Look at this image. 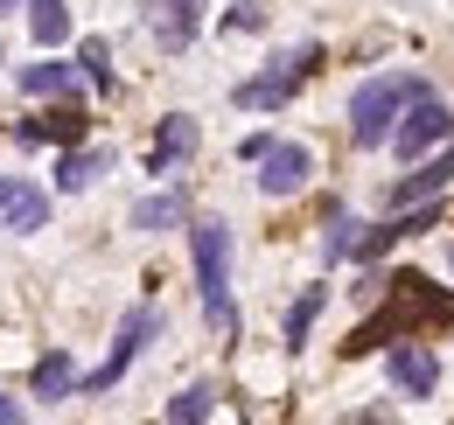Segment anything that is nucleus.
<instances>
[{"mask_svg": "<svg viewBox=\"0 0 454 425\" xmlns=\"http://www.w3.org/2000/svg\"><path fill=\"white\" fill-rule=\"evenodd\" d=\"M378 286H385V307L342 342V356L385 349L392 335H412V328H427V321H454V293L434 286V279H419V272H392V279H378Z\"/></svg>", "mask_w": 454, "mask_h": 425, "instance_id": "1", "label": "nucleus"}, {"mask_svg": "<svg viewBox=\"0 0 454 425\" xmlns=\"http://www.w3.org/2000/svg\"><path fill=\"white\" fill-rule=\"evenodd\" d=\"M189 251H196V286H203V314H210V328H238L231 321V230L217 223V216H203L196 230H189Z\"/></svg>", "mask_w": 454, "mask_h": 425, "instance_id": "2", "label": "nucleus"}, {"mask_svg": "<svg viewBox=\"0 0 454 425\" xmlns=\"http://www.w3.org/2000/svg\"><path fill=\"white\" fill-rule=\"evenodd\" d=\"M419 91H427L419 77H371V84L349 98V140H356V147H385L392 126H398V112L412 105Z\"/></svg>", "mask_w": 454, "mask_h": 425, "instance_id": "3", "label": "nucleus"}, {"mask_svg": "<svg viewBox=\"0 0 454 425\" xmlns=\"http://www.w3.org/2000/svg\"><path fill=\"white\" fill-rule=\"evenodd\" d=\"M315 63H322V50H315V42H308V50H286L280 63H273V70H259V77H245V84H238L231 98H238L245 112H280L286 98H294V91L308 84V70H315Z\"/></svg>", "mask_w": 454, "mask_h": 425, "instance_id": "4", "label": "nucleus"}, {"mask_svg": "<svg viewBox=\"0 0 454 425\" xmlns=\"http://www.w3.org/2000/svg\"><path fill=\"white\" fill-rule=\"evenodd\" d=\"M448 133H454V112L441 105L434 91H419L412 105L398 112V126H392V147H398V154H405V160H419V154H427V147H441Z\"/></svg>", "mask_w": 454, "mask_h": 425, "instance_id": "5", "label": "nucleus"}, {"mask_svg": "<svg viewBox=\"0 0 454 425\" xmlns=\"http://www.w3.org/2000/svg\"><path fill=\"white\" fill-rule=\"evenodd\" d=\"M154 328H161V314H154V307H126V321H119V335H113V356L84 376V390H113L119 376H126V363L154 342Z\"/></svg>", "mask_w": 454, "mask_h": 425, "instance_id": "6", "label": "nucleus"}, {"mask_svg": "<svg viewBox=\"0 0 454 425\" xmlns=\"http://www.w3.org/2000/svg\"><path fill=\"white\" fill-rule=\"evenodd\" d=\"M308 174H315V154H308L301 140H273V147L259 154V196H301Z\"/></svg>", "mask_w": 454, "mask_h": 425, "instance_id": "7", "label": "nucleus"}, {"mask_svg": "<svg viewBox=\"0 0 454 425\" xmlns=\"http://www.w3.org/2000/svg\"><path fill=\"white\" fill-rule=\"evenodd\" d=\"M140 21H147V35H154L168 56H182L196 42V28H203V0H147Z\"/></svg>", "mask_w": 454, "mask_h": 425, "instance_id": "8", "label": "nucleus"}, {"mask_svg": "<svg viewBox=\"0 0 454 425\" xmlns=\"http://www.w3.org/2000/svg\"><path fill=\"white\" fill-rule=\"evenodd\" d=\"M385 370H392V383L405 398H434V390H441V356H434L427 342H392Z\"/></svg>", "mask_w": 454, "mask_h": 425, "instance_id": "9", "label": "nucleus"}, {"mask_svg": "<svg viewBox=\"0 0 454 425\" xmlns=\"http://www.w3.org/2000/svg\"><path fill=\"white\" fill-rule=\"evenodd\" d=\"M448 182H454V133L441 140V154H434V160H419V167H412V174H405V182L392 189V210H412V203H434V196H441Z\"/></svg>", "mask_w": 454, "mask_h": 425, "instance_id": "10", "label": "nucleus"}, {"mask_svg": "<svg viewBox=\"0 0 454 425\" xmlns=\"http://www.w3.org/2000/svg\"><path fill=\"white\" fill-rule=\"evenodd\" d=\"M50 223V196L43 189H28V182H14V174H0V230H43Z\"/></svg>", "mask_w": 454, "mask_h": 425, "instance_id": "11", "label": "nucleus"}, {"mask_svg": "<svg viewBox=\"0 0 454 425\" xmlns=\"http://www.w3.org/2000/svg\"><path fill=\"white\" fill-rule=\"evenodd\" d=\"M189 154H196V119H189V112H168L161 133H154V147H147V174H168V167H182Z\"/></svg>", "mask_w": 454, "mask_h": 425, "instance_id": "12", "label": "nucleus"}, {"mask_svg": "<svg viewBox=\"0 0 454 425\" xmlns=\"http://www.w3.org/2000/svg\"><path fill=\"white\" fill-rule=\"evenodd\" d=\"M14 84H21L28 98H77V91H84V70H77V63H21Z\"/></svg>", "mask_w": 454, "mask_h": 425, "instance_id": "13", "label": "nucleus"}, {"mask_svg": "<svg viewBox=\"0 0 454 425\" xmlns=\"http://www.w3.org/2000/svg\"><path fill=\"white\" fill-rule=\"evenodd\" d=\"M106 147H70V154L57 160V189H91L98 174H106Z\"/></svg>", "mask_w": 454, "mask_h": 425, "instance_id": "14", "label": "nucleus"}, {"mask_svg": "<svg viewBox=\"0 0 454 425\" xmlns=\"http://www.w3.org/2000/svg\"><path fill=\"white\" fill-rule=\"evenodd\" d=\"M77 133H84V112H43V119H21V126H14V140H28V147H35V140H77Z\"/></svg>", "mask_w": 454, "mask_h": 425, "instance_id": "15", "label": "nucleus"}, {"mask_svg": "<svg viewBox=\"0 0 454 425\" xmlns=\"http://www.w3.org/2000/svg\"><path fill=\"white\" fill-rule=\"evenodd\" d=\"M322 307H329V286H308V293L286 307V349H308V328H315Z\"/></svg>", "mask_w": 454, "mask_h": 425, "instance_id": "16", "label": "nucleus"}, {"mask_svg": "<svg viewBox=\"0 0 454 425\" xmlns=\"http://www.w3.org/2000/svg\"><path fill=\"white\" fill-rule=\"evenodd\" d=\"M28 35H35L43 50H57L63 35H70V14H63V0H28Z\"/></svg>", "mask_w": 454, "mask_h": 425, "instance_id": "17", "label": "nucleus"}, {"mask_svg": "<svg viewBox=\"0 0 454 425\" xmlns=\"http://www.w3.org/2000/svg\"><path fill=\"white\" fill-rule=\"evenodd\" d=\"M70 383H77L70 356H63V349H50V356L35 363V383H28V390H35V398H70Z\"/></svg>", "mask_w": 454, "mask_h": 425, "instance_id": "18", "label": "nucleus"}, {"mask_svg": "<svg viewBox=\"0 0 454 425\" xmlns=\"http://www.w3.org/2000/svg\"><path fill=\"white\" fill-rule=\"evenodd\" d=\"M182 216H189L182 196H147V203H133V230H168V223H182Z\"/></svg>", "mask_w": 454, "mask_h": 425, "instance_id": "19", "label": "nucleus"}, {"mask_svg": "<svg viewBox=\"0 0 454 425\" xmlns=\"http://www.w3.org/2000/svg\"><path fill=\"white\" fill-rule=\"evenodd\" d=\"M106 35H84V50H77V70L91 77V91H113V63H106Z\"/></svg>", "mask_w": 454, "mask_h": 425, "instance_id": "20", "label": "nucleus"}, {"mask_svg": "<svg viewBox=\"0 0 454 425\" xmlns=\"http://www.w3.org/2000/svg\"><path fill=\"white\" fill-rule=\"evenodd\" d=\"M168 419H175V425L210 419V383H196V390H175V398H168Z\"/></svg>", "mask_w": 454, "mask_h": 425, "instance_id": "21", "label": "nucleus"}, {"mask_svg": "<svg viewBox=\"0 0 454 425\" xmlns=\"http://www.w3.org/2000/svg\"><path fill=\"white\" fill-rule=\"evenodd\" d=\"M349 237H356V223L336 216V223H329V259H349Z\"/></svg>", "mask_w": 454, "mask_h": 425, "instance_id": "22", "label": "nucleus"}, {"mask_svg": "<svg viewBox=\"0 0 454 425\" xmlns=\"http://www.w3.org/2000/svg\"><path fill=\"white\" fill-rule=\"evenodd\" d=\"M259 21H266V7H259V0H245V7H231V28H259Z\"/></svg>", "mask_w": 454, "mask_h": 425, "instance_id": "23", "label": "nucleus"}, {"mask_svg": "<svg viewBox=\"0 0 454 425\" xmlns=\"http://www.w3.org/2000/svg\"><path fill=\"white\" fill-rule=\"evenodd\" d=\"M0 425H21V405H14L7 390H0Z\"/></svg>", "mask_w": 454, "mask_h": 425, "instance_id": "24", "label": "nucleus"}, {"mask_svg": "<svg viewBox=\"0 0 454 425\" xmlns=\"http://www.w3.org/2000/svg\"><path fill=\"white\" fill-rule=\"evenodd\" d=\"M14 7H21V0H0V14H14Z\"/></svg>", "mask_w": 454, "mask_h": 425, "instance_id": "25", "label": "nucleus"}]
</instances>
